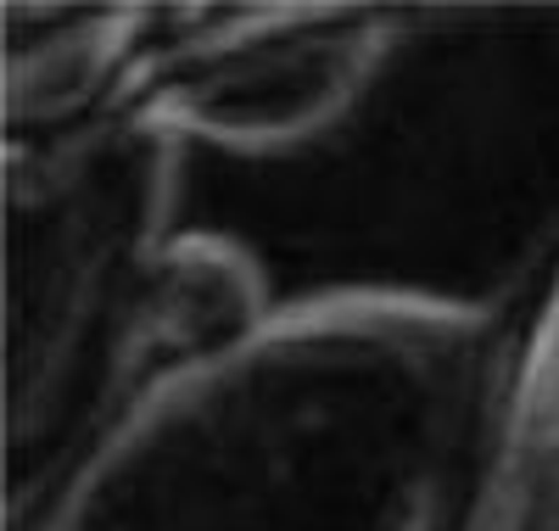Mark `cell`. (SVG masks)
<instances>
[{
	"mask_svg": "<svg viewBox=\"0 0 559 531\" xmlns=\"http://www.w3.org/2000/svg\"><path fill=\"white\" fill-rule=\"evenodd\" d=\"M492 409L481 308L324 292L163 364L45 531H459Z\"/></svg>",
	"mask_w": 559,
	"mask_h": 531,
	"instance_id": "6da1fadb",
	"label": "cell"
}]
</instances>
